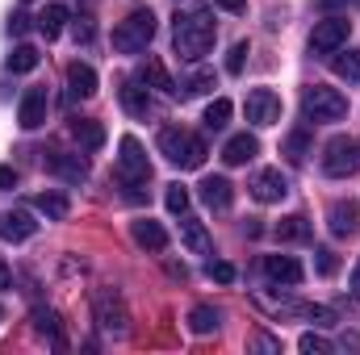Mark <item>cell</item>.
<instances>
[{"mask_svg":"<svg viewBox=\"0 0 360 355\" xmlns=\"http://www.w3.org/2000/svg\"><path fill=\"white\" fill-rule=\"evenodd\" d=\"M92 318L105 335H126L130 330V309H126L122 293H113V288H101L92 297Z\"/></svg>","mask_w":360,"mask_h":355,"instance_id":"8992f818","label":"cell"},{"mask_svg":"<svg viewBox=\"0 0 360 355\" xmlns=\"http://www.w3.org/2000/svg\"><path fill=\"white\" fill-rule=\"evenodd\" d=\"M248 121L252 126H276L281 121V96L272 88H256V92H248Z\"/></svg>","mask_w":360,"mask_h":355,"instance_id":"9c48e42d","label":"cell"},{"mask_svg":"<svg viewBox=\"0 0 360 355\" xmlns=\"http://www.w3.org/2000/svg\"><path fill=\"white\" fill-rule=\"evenodd\" d=\"M8 280H13V272H8V264L0 260V288H8Z\"/></svg>","mask_w":360,"mask_h":355,"instance_id":"f6af8a7d","label":"cell"},{"mask_svg":"<svg viewBox=\"0 0 360 355\" xmlns=\"http://www.w3.org/2000/svg\"><path fill=\"white\" fill-rule=\"evenodd\" d=\"M256 347H264V351H281V343L269 339V335H260V339H256Z\"/></svg>","mask_w":360,"mask_h":355,"instance_id":"ee69618b","label":"cell"},{"mask_svg":"<svg viewBox=\"0 0 360 355\" xmlns=\"http://www.w3.org/2000/svg\"><path fill=\"white\" fill-rule=\"evenodd\" d=\"M306 318H314V326H335V314H331V309H323V305H310V309H306Z\"/></svg>","mask_w":360,"mask_h":355,"instance_id":"f35d334b","label":"cell"},{"mask_svg":"<svg viewBox=\"0 0 360 355\" xmlns=\"http://www.w3.org/2000/svg\"><path fill=\"white\" fill-rule=\"evenodd\" d=\"M139 84H147V88H155V92H168V96H176V80L168 76V67L155 59V55H147L143 63H139V76H134Z\"/></svg>","mask_w":360,"mask_h":355,"instance_id":"5bb4252c","label":"cell"},{"mask_svg":"<svg viewBox=\"0 0 360 355\" xmlns=\"http://www.w3.org/2000/svg\"><path fill=\"white\" fill-rule=\"evenodd\" d=\"M34 230H38V222H34L25 209H4V213H0V239H8V243H25Z\"/></svg>","mask_w":360,"mask_h":355,"instance_id":"9a60e30c","label":"cell"},{"mask_svg":"<svg viewBox=\"0 0 360 355\" xmlns=\"http://www.w3.org/2000/svg\"><path fill=\"white\" fill-rule=\"evenodd\" d=\"M13 184H17V168L4 163V168H0V188H13Z\"/></svg>","mask_w":360,"mask_h":355,"instance_id":"b9f144b4","label":"cell"},{"mask_svg":"<svg viewBox=\"0 0 360 355\" xmlns=\"http://www.w3.org/2000/svg\"><path fill=\"white\" fill-rule=\"evenodd\" d=\"M348 34H352V21L348 17H323L314 25V34H310V51L314 55H335L348 42Z\"/></svg>","mask_w":360,"mask_h":355,"instance_id":"ba28073f","label":"cell"},{"mask_svg":"<svg viewBox=\"0 0 360 355\" xmlns=\"http://www.w3.org/2000/svg\"><path fill=\"white\" fill-rule=\"evenodd\" d=\"M46 168H51L55 176H63L68 184H84V180H89V163H84L80 155H51Z\"/></svg>","mask_w":360,"mask_h":355,"instance_id":"7402d4cb","label":"cell"},{"mask_svg":"<svg viewBox=\"0 0 360 355\" xmlns=\"http://www.w3.org/2000/svg\"><path fill=\"white\" fill-rule=\"evenodd\" d=\"M25 29H30V17H25V13H13V17H8V34H17V38H21Z\"/></svg>","mask_w":360,"mask_h":355,"instance_id":"60d3db41","label":"cell"},{"mask_svg":"<svg viewBox=\"0 0 360 355\" xmlns=\"http://www.w3.org/2000/svg\"><path fill=\"white\" fill-rule=\"evenodd\" d=\"M0 322H4V309H0Z\"/></svg>","mask_w":360,"mask_h":355,"instance_id":"c3c4849f","label":"cell"},{"mask_svg":"<svg viewBox=\"0 0 360 355\" xmlns=\"http://www.w3.org/2000/svg\"><path fill=\"white\" fill-rule=\"evenodd\" d=\"M214 38H218V29H214L210 8H205L201 0H180L176 25H172V42H176L180 59H188V63L205 59V55H210V46H214Z\"/></svg>","mask_w":360,"mask_h":355,"instance_id":"6da1fadb","label":"cell"},{"mask_svg":"<svg viewBox=\"0 0 360 355\" xmlns=\"http://www.w3.org/2000/svg\"><path fill=\"white\" fill-rule=\"evenodd\" d=\"M352 297L360 301V264H356V272H352Z\"/></svg>","mask_w":360,"mask_h":355,"instance_id":"bcb514c9","label":"cell"},{"mask_svg":"<svg viewBox=\"0 0 360 355\" xmlns=\"http://www.w3.org/2000/svg\"><path fill=\"white\" fill-rule=\"evenodd\" d=\"M92 34H96V29H92L89 17H76V42H92Z\"/></svg>","mask_w":360,"mask_h":355,"instance_id":"ab89813d","label":"cell"},{"mask_svg":"<svg viewBox=\"0 0 360 355\" xmlns=\"http://www.w3.org/2000/svg\"><path fill=\"white\" fill-rule=\"evenodd\" d=\"M72 138L84 147V151H101L105 147V126L101 121H92V117H72Z\"/></svg>","mask_w":360,"mask_h":355,"instance_id":"ffe728a7","label":"cell"},{"mask_svg":"<svg viewBox=\"0 0 360 355\" xmlns=\"http://www.w3.org/2000/svg\"><path fill=\"white\" fill-rule=\"evenodd\" d=\"M4 67H8L13 76H25V72H34V67H38V51H34V46H17V51L8 55V63H4Z\"/></svg>","mask_w":360,"mask_h":355,"instance_id":"1f68e13d","label":"cell"},{"mask_svg":"<svg viewBox=\"0 0 360 355\" xmlns=\"http://www.w3.org/2000/svg\"><path fill=\"white\" fill-rule=\"evenodd\" d=\"M314 264H319V272H323V276H331V272H335V251H327V247H319V251H314Z\"/></svg>","mask_w":360,"mask_h":355,"instance_id":"8d00e7d4","label":"cell"},{"mask_svg":"<svg viewBox=\"0 0 360 355\" xmlns=\"http://www.w3.org/2000/svg\"><path fill=\"white\" fill-rule=\"evenodd\" d=\"M264 276L272 284H285V288H297L306 280V267L297 264L293 255H264Z\"/></svg>","mask_w":360,"mask_h":355,"instance_id":"8fae6325","label":"cell"},{"mask_svg":"<svg viewBox=\"0 0 360 355\" xmlns=\"http://www.w3.org/2000/svg\"><path fill=\"white\" fill-rule=\"evenodd\" d=\"M319 4H323V8H335V4H344V0H319Z\"/></svg>","mask_w":360,"mask_h":355,"instance_id":"7dc6e473","label":"cell"},{"mask_svg":"<svg viewBox=\"0 0 360 355\" xmlns=\"http://www.w3.org/2000/svg\"><path fill=\"white\" fill-rule=\"evenodd\" d=\"M25 4H30V0H25Z\"/></svg>","mask_w":360,"mask_h":355,"instance_id":"681fc988","label":"cell"},{"mask_svg":"<svg viewBox=\"0 0 360 355\" xmlns=\"http://www.w3.org/2000/svg\"><path fill=\"white\" fill-rule=\"evenodd\" d=\"M323 172L335 180L344 176H356L360 172V142H352V138H331L327 147H323Z\"/></svg>","mask_w":360,"mask_h":355,"instance_id":"52a82bcc","label":"cell"},{"mask_svg":"<svg viewBox=\"0 0 360 355\" xmlns=\"http://www.w3.org/2000/svg\"><path fill=\"white\" fill-rule=\"evenodd\" d=\"M260 155V142L252 138V134H235L226 147H222V159L231 163V168H243V163H252Z\"/></svg>","mask_w":360,"mask_h":355,"instance_id":"d6986e66","label":"cell"},{"mask_svg":"<svg viewBox=\"0 0 360 355\" xmlns=\"http://www.w3.org/2000/svg\"><path fill=\"white\" fill-rule=\"evenodd\" d=\"M130 230H134V243L147 247V251H164V247H168V230H164L160 222H151V217H139Z\"/></svg>","mask_w":360,"mask_h":355,"instance_id":"44dd1931","label":"cell"},{"mask_svg":"<svg viewBox=\"0 0 360 355\" xmlns=\"http://www.w3.org/2000/svg\"><path fill=\"white\" fill-rule=\"evenodd\" d=\"M151 38H155V13H151V8H134L126 21L113 25V51H122V55L147 51Z\"/></svg>","mask_w":360,"mask_h":355,"instance_id":"5b68a950","label":"cell"},{"mask_svg":"<svg viewBox=\"0 0 360 355\" xmlns=\"http://www.w3.org/2000/svg\"><path fill=\"white\" fill-rule=\"evenodd\" d=\"M243 59H248V42H235V46H231V55H226V72H231V76H239V72H243Z\"/></svg>","mask_w":360,"mask_h":355,"instance_id":"d590c367","label":"cell"},{"mask_svg":"<svg viewBox=\"0 0 360 355\" xmlns=\"http://www.w3.org/2000/svg\"><path fill=\"white\" fill-rule=\"evenodd\" d=\"M248 188H252V196H256L260 205H276V201L289 196V180L281 176V168H264V172H256Z\"/></svg>","mask_w":360,"mask_h":355,"instance_id":"30bf717a","label":"cell"},{"mask_svg":"<svg viewBox=\"0 0 360 355\" xmlns=\"http://www.w3.org/2000/svg\"><path fill=\"white\" fill-rule=\"evenodd\" d=\"M201 201H205L210 209H231V201H235L231 180L226 176H205L201 180Z\"/></svg>","mask_w":360,"mask_h":355,"instance_id":"ac0fdd59","label":"cell"},{"mask_svg":"<svg viewBox=\"0 0 360 355\" xmlns=\"http://www.w3.org/2000/svg\"><path fill=\"white\" fill-rule=\"evenodd\" d=\"M302 113L306 121L323 126V121H344L348 117V96L340 88H327V84H310L302 92Z\"/></svg>","mask_w":360,"mask_h":355,"instance_id":"277c9868","label":"cell"},{"mask_svg":"<svg viewBox=\"0 0 360 355\" xmlns=\"http://www.w3.org/2000/svg\"><path fill=\"white\" fill-rule=\"evenodd\" d=\"M210 88H214V72L197 67L184 84H176V96H180V100H188V96H201V92H210Z\"/></svg>","mask_w":360,"mask_h":355,"instance_id":"f1b7e54d","label":"cell"},{"mask_svg":"<svg viewBox=\"0 0 360 355\" xmlns=\"http://www.w3.org/2000/svg\"><path fill=\"white\" fill-rule=\"evenodd\" d=\"M180 239H184V247H188L193 255H210V251H214V239H210L205 222H197V217H184V213H180Z\"/></svg>","mask_w":360,"mask_h":355,"instance_id":"e0dca14e","label":"cell"},{"mask_svg":"<svg viewBox=\"0 0 360 355\" xmlns=\"http://www.w3.org/2000/svg\"><path fill=\"white\" fill-rule=\"evenodd\" d=\"M188 330H193V335H214V330H218V309H214V305H197V309L188 314Z\"/></svg>","mask_w":360,"mask_h":355,"instance_id":"4dcf8cb0","label":"cell"},{"mask_svg":"<svg viewBox=\"0 0 360 355\" xmlns=\"http://www.w3.org/2000/svg\"><path fill=\"white\" fill-rule=\"evenodd\" d=\"M117 180L126 188L130 201H143L147 184H151V163H147V151L139 147V138H122L117 142Z\"/></svg>","mask_w":360,"mask_h":355,"instance_id":"7a4b0ae2","label":"cell"},{"mask_svg":"<svg viewBox=\"0 0 360 355\" xmlns=\"http://www.w3.org/2000/svg\"><path fill=\"white\" fill-rule=\"evenodd\" d=\"M297 347H302L306 355H327V351H331V343H327L323 335H302V339H297Z\"/></svg>","mask_w":360,"mask_h":355,"instance_id":"e575fe53","label":"cell"},{"mask_svg":"<svg viewBox=\"0 0 360 355\" xmlns=\"http://www.w3.org/2000/svg\"><path fill=\"white\" fill-rule=\"evenodd\" d=\"M231 113H235V105H231L226 96L210 100V109H205V130H222V126L231 121Z\"/></svg>","mask_w":360,"mask_h":355,"instance_id":"d6a6232c","label":"cell"},{"mask_svg":"<svg viewBox=\"0 0 360 355\" xmlns=\"http://www.w3.org/2000/svg\"><path fill=\"white\" fill-rule=\"evenodd\" d=\"M30 322H34V330H38V335H46L55 347H63V326H59V314H51V309H34V314H30Z\"/></svg>","mask_w":360,"mask_h":355,"instance_id":"484cf974","label":"cell"},{"mask_svg":"<svg viewBox=\"0 0 360 355\" xmlns=\"http://www.w3.org/2000/svg\"><path fill=\"white\" fill-rule=\"evenodd\" d=\"M63 21H68V8H63V4H46L42 17H38V29H42L46 38H59V34H63Z\"/></svg>","mask_w":360,"mask_h":355,"instance_id":"f546056e","label":"cell"},{"mask_svg":"<svg viewBox=\"0 0 360 355\" xmlns=\"http://www.w3.org/2000/svg\"><path fill=\"white\" fill-rule=\"evenodd\" d=\"M281 155H285V159H289L293 168H302V163H306V155H310V134H306V130H293V134L285 138Z\"/></svg>","mask_w":360,"mask_h":355,"instance_id":"83f0119b","label":"cell"},{"mask_svg":"<svg viewBox=\"0 0 360 355\" xmlns=\"http://www.w3.org/2000/svg\"><path fill=\"white\" fill-rule=\"evenodd\" d=\"M68 92L80 96V100L96 92V72H92L89 63H68Z\"/></svg>","mask_w":360,"mask_h":355,"instance_id":"cb8c5ba5","label":"cell"},{"mask_svg":"<svg viewBox=\"0 0 360 355\" xmlns=\"http://www.w3.org/2000/svg\"><path fill=\"white\" fill-rule=\"evenodd\" d=\"M218 8H226V13H243L248 8V0H214Z\"/></svg>","mask_w":360,"mask_h":355,"instance_id":"7bdbcfd3","label":"cell"},{"mask_svg":"<svg viewBox=\"0 0 360 355\" xmlns=\"http://www.w3.org/2000/svg\"><path fill=\"white\" fill-rule=\"evenodd\" d=\"M122 109H126L130 117H151V113H155L151 88L139 84V80H126V84H122Z\"/></svg>","mask_w":360,"mask_h":355,"instance_id":"2e32d148","label":"cell"},{"mask_svg":"<svg viewBox=\"0 0 360 355\" xmlns=\"http://www.w3.org/2000/svg\"><path fill=\"white\" fill-rule=\"evenodd\" d=\"M331 72H335L340 80L356 84V80H360V55H356V51H344V46H340V51L331 55Z\"/></svg>","mask_w":360,"mask_h":355,"instance_id":"4316f807","label":"cell"},{"mask_svg":"<svg viewBox=\"0 0 360 355\" xmlns=\"http://www.w3.org/2000/svg\"><path fill=\"white\" fill-rule=\"evenodd\" d=\"M30 205H34L38 213H46L51 222H63V217L72 213V201H68L63 192H38V196H30Z\"/></svg>","mask_w":360,"mask_h":355,"instance_id":"603a6c76","label":"cell"},{"mask_svg":"<svg viewBox=\"0 0 360 355\" xmlns=\"http://www.w3.org/2000/svg\"><path fill=\"white\" fill-rule=\"evenodd\" d=\"M327 226H331L335 239H352L360 230V205L356 201H335L331 213H327Z\"/></svg>","mask_w":360,"mask_h":355,"instance_id":"7c38bea8","label":"cell"},{"mask_svg":"<svg viewBox=\"0 0 360 355\" xmlns=\"http://www.w3.org/2000/svg\"><path fill=\"white\" fill-rule=\"evenodd\" d=\"M210 280H218V284H231V280H235V267L218 260V264H210Z\"/></svg>","mask_w":360,"mask_h":355,"instance_id":"74e56055","label":"cell"},{"mask_svg":"<svg viewBox=\"0 0 360 355\" xmlns=\"http://www.w3.org/2000/svg\"><path fill=\"white\" fill-rule=\"evenodd\" d=\"M276 239H281V243H306V239H310V222H306L302 213H289V217H281Z\"/></svg>","mask_w":360,"mask_h":355,"instance_id":"d4e9b609","label":"cell"},{"mask_svg":"<svg viewBox=\"0 0 360 355\" xmlns=\"http://www.w3.org/2000/svg\"><path fill=\"white\" fill-rule=\"evenodd\" d=\"M46 109H51L46 88H30L25 96H21V109H17V121H21V130H38V126L46 121Z\"/></svg>","mask_w":360,"mask_h":355,"instance_id":"4fadbf2b","label":"cell"},{"mask_svg":"<svg viewBox=\"0 0 360 355\" xmlns=\"http://www.w3.org/2000/svg\"><path fill=\"white\" fill-rule=\"evenodd\" d=\"M160 155H164L168 163L184 168V172H197V168L205 163V142H201L197 134L180 130V126H164V130H160Z\"/></svg>","mask_w":360,"mask_h":355,"instance_id":"3957f363","label":"cell"},{"mask_svg":"<svg viewBox=\"0 0 360 355\" xmlns=\"http://www.w3.org/2000/svg\"><path fill=\"white\" fill-rule=\"evenodd\" d=\"M164 205H168V213H184V209H188V188L168 184V192H164Z\"/></svg>","mask_w":360,"mask_h":355,"instance_id":"836d02e7","label":"cell"}]
</instances>
